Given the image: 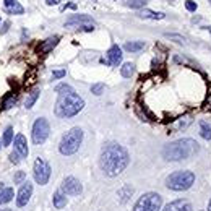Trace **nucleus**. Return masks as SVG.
Here are the masks:
<instances>
[{
    "instance_id": "1",
    "label": "nucleus",
    "mask_w": 211,
    "mask_h": 211,
    "mask_svg": "<svg viewBox=\"0 0 211 211\" xmlns=\"http://www.w3.org/2000/svg\"><path fill=\"white\" fill-rule=\"evenodd\" d=\"M130 162L128 151L117 143H109L102 148L101 158H99V164L102 172L107 177H115L122 174L127 169Z\"/></svg>"
},
{
    "instance_id": "2",
    "label": "nucleus",
    "mask_w": 211,
    "mask_h": 211,
    "mask_svg": "<svg viewBox=\"0 0 211 211\" xmlns=\"http://www.w3.org/2000/svg\"><path fill=\"white\" fill-rule=\"evenodd\" d=\"M200 146L198 143L192 140V138H180L172 143L166 145L162 148V156L166 161H182V159H189L198 153Z\"/></svg>"
},
{
    "instance_id": "3",
    "label": "nucleus",
    "mask_w": 211,
    "mask_h": 211,
    "mask_svg": "<svg viewBox=\"0 0 211 211\" xmlns=\"http://www.w3.org/2000/svg\"><path fill=\"white\" fill-rule=\"evenodd\" d=\"M85 107L83 97H80L76 93L59 94V99L55 102V115L62 119H70Z\"/></svg>"
},
{
    "instance_id": "4",
    "label": "nucleus",
    "mask_w": 211,
    "mask_h": 211,
    "mask_svg": "<svg viewBox=\"0 0 211 211\" xmlns=\"http://www.w3.org/2000/svg\"><path fill=\"white\" fill-rule=\"evenodd\" d=\"M83 141V130L80 127H73L70 132L63 135L62 141L59 145V151L63 156H71L80 150V145Z\"/></svg>"
},
{
    "instance_id": "5",
    "label": "nucleus",
    "mask_w": 211,
    "mask_h": 211,
    "mask_svg": "<svg viewBox=\"0 0 211 211\" xmlns=\"http://www.w3.org/2000/svg\"><path fill=\"white\" fill-rule=\"evenodd\" d=\"M195 182V174L192 170H175L166 179V187L174 192L189 190Z\"/></svg>"
},
{
    "instance_id": "6",
    "label": "nucleus",
    "mask_w": 211,
    "mask_h": 211,
    "mask_svg": "<svg viewBox=\"0 0 211 211\" xmlns=\"http://www.w3.org/2000/svg\"><path fill=\"white\" fill-rule=\"evenodd\" d=\"M162 206V197L159 193L148 192L136 200L133 211H159Z\"/></svg>"
},
{
    "instance_id": "7",
    "label": "nucleus",
    "mask_w": 211,
    "mask_h": 211,
    "mask_svg": "<svg viewBox=\"0 0 211 211\" xmlns=\"http://www.w3.org/2000/svg\"><path fill=\"white\" fill-rule=\"evenodd\" d=\"M49 132H51V125H49L47 119H44V117L36 119L34 124H32V132H31L32 143L34 145H42L47 140Z\"/></svg>"
},
{
    "instance_id": "8",
    "label": "nucleus",
    "mask_w": 211,
    "mask_h": 211,
    "mask_svg": "<svg viewBox=\"0 0 211 211\" xmlns=\"http://www.w3.org/2000/svg\"><path fill=\"white\" fill-rule=\"evenodd\" d=\"M34 180L39 184V185H46L49 182V179H51V166L47 164V162L44 159L37 158L34 161Z\"/></svg>"
},
{
    "instance_id": "9",
    "label": "nucleus",
    "mask_w": 211,
    "mask_h": 211,
    "mask_svg": "<svg viewBox=\"0 0 211 211\" xmlns=\"http://www.w3.org/2000/svg\"><path fill=\"white\" fill-rule=\"evenodd\" d=\"M65 195H70V197H76V195H80L81 192H83V185L80 184L78 179L75 177H67L63 179L62 182V189H60Z\"/></svg>"
},
{
    "instance_id": "10",
    "label": "nucleus",
    "mask_w": 211,
    "mask_h": 211,
    "mask_svg": "<svg viewBox=\"0 0 211 211\" xmlns=\"http://www.w3.org/2000/svg\"><path fill=\"white\" fill-rule=\"evenodd\" d=\"M31 195H32V184L31 182H23V185L18 190V195H16V206L18 208L26 206L28 201L31 200Z\"/></svg>"
},
{
    "instance_id": "11",
    "label": "nucleus",
    "mask_w": 211,
    "mask_h": 211,
    "mask_svg": "<svg viewBox=\"0 0 211 211\" xmlns=\"http://www.w3.org/2000/svg\"><path fill=\"white\" fill-rule=\"evenodd\" d=\"M120 62H122V51L117 44H114L107 51V54H106V59H102V63L112 65V67H119Z\"/></svg>"
},
{
    "instance_id": "12",
    "label": "nucleus",
    "mask_w": 211,
    "mask_h": 211,
    "mask_svg": "<svg viewBox=\"0 0 211 211\" xmlns=\"http://www.w3.org/2000/svg\"><path fill=\"white\" fill-rule=\"evenodd\" d=\"M162 211H192V203L189 200H175L167 203Z\"/></svg>"
},
{
    "instance_id": "13",
    "label": "nucleus",
    "mask_w": 211,
    "mask_h": 211,
    "mask_svg": "<svg viewBox=\"0 0 211 211\" xmlns=\"http://www.w3.org/2000/svg\"><path fill=\"white\" fill-rule=\"evenodd\" d=\"M15 151H18V154L21 158H28V154H29L28 141L24 138V135H21V133H18L15 136Z\"/></svg>"
},
{
    "instance_id": "14",
    "label": "nucleus",
    "mask_w": 211,
    "mask_h": 211,
    "mask_svg": "<svg viewBox=\"0 0 211 211\" xmlns=\"http://www.w3.org/2000/svg\"><path fill=\"white\" fill-rule=\"evenodd\" d=\"M76 24H78V28H80V24H93V20L88 15H73L71 18L65 21V26H76Z\"/></svg>"
},
{
    "instance_id": "15",
    "label": "nucleus",
    "mask_w": 211,
    "mask_h": 211,
    "mask_svg": "<svg viewBox=\"0 0 211 211\" xmlns=\"http://www.w3.org/2000/svg\"><path fill=\"white\" fill-rule=\"evenodd\" d=\"M190 124H192V119H190V117H180V119H177L174 124H170L169 132H170V133H174V132H182V130L187 128Z\"/></svg>"
},
{
    "instance_id": "16",
    "label": "nucleus",
    "mask_w": 211,
    "mask_h": 211,
    "mask_svg": "<svg viewBox=\"0 0 211 211\" xmlns=\"http://www.w3.org/2000/svg\"><path fill=\"white\" fill-rule=\"evenodd\" d=\"M59 39H60L59 36H51V37H47V39L44 41V42L39 46V52H41V54L51 52L52 49H54L57 44H59Z\"/></svg>"
},
{
    "instance_id": "17",
    "label": "nucleus",
    "mask_w": 211,
    "mask_h": 211,
    "mask_svg": "<svg viewBox=\"0 0 211 211\" xmlns=\"http://www.w3.org/2000/svg\"><path fill=\"white\" fill-rule=\"evenodd\" d=\"M52 203H54V206L57 209H62L67 206V195H65L62 190H57L54 193V197H52Z\"/></svg>"
},
{
    "instance_id": "18",
    "label": "nucleus",
    "mask_w": 211,
    "mask_h": 211,
    "mask_svg": "<svg viewBox=\"0 0 211 211\" xmlns=\"http://www.w3.org/2000/svg\"><path fill=\"white\" fill-rule=\"evenodd\" d=\"M117 195H119V201H120V203H127V201L130 200V197L133 195V187L130 185V184H125V185L119 190Z\"/></svg>"
},
{
    "instance_id": "19",
    "label": "nucleus",
    "mask_w": 211,
    "mask_h": 211,
    "mask_svg": "<svg viewBox=\"0 0 211 211\" xmlns=\"http://www.w3.org/2000/svg\"><path fill=\"white\" fill-rule=\"evenodd\" d=\"M140 16L141 18H150V20H162L166 15L162 12H153V10L145 8V10H140Z\"/></svg>"
},
{
    "instance_id": "20",
    "label": "nucleus",
    "mask_w": 211,
    "mask_h": 211,
    "mask_svg": "<svg viewBox=\"0 0 211 211\" xmlns=\"http://www.w3.org/2000/svg\"><path fill=\"white\" fill-rule=\"evenodd\" d=\"M15 197V192L12 187H3V189H0V203H8L12 201Z\"/></svg>"
},
{
    "instance_id": "21",
    "label": "nucleus",
    "mask_w": 211,
    "mask_h": 211,
    "mask_svg": "<svg viewBox=\"0 0 211 211\" xmlns=\"http://www.w3.org/2000/svg\"><path fill=\"white\" fill-rule=\"evenodd\" d=\"M133 73H135V65L132 62H127L120 67V75L124 78H132Z\"/></svg>"
},
{
    "instance_id": "22",
    "label": "nucleus",
    "mask_w": 211,
    "mask_h": 211,
    "mask_svg": "<svg viewBox=\"0 0 211 211\" xmlns=\"http://www.w3.org/2000/svg\"><path fill=\"white\" fill-rule=\"evenodd\" d=\"M124 47L127 52H140L145 49V42L143 41H135V42H127Z\"/></svg>"
},
{
    "instance_id": "23",
    "label": "nucleus",
    "mask_w": 211,
    "mask_h": 211,
    "mask_svg": "<svg viewBox=\"0 0 211 211\" xmlns=\"http://www.w3.org/2000/svg\"><path fill=\"white\" fill-rule=\"evenodd\" d=\"M200 135L205 140H211V124L209 122H200Z\"/></svg>"
},
{
    "instance_id": "24",
    "label": "nucleus",
    "mask_w": 211,
    "mask_h": 211,
    "mask_svg": "<svg viewBox=\"0 0 211 211\" xmlns=\"http://www.w3.org/2000/svg\"><path fill=\"white\" fill-rule=\"evenodd\" d=\"M37 97H39V89H32V91L28 94L26 101H24V107H26V109H31L32 106H34V102L37 101Z\"/></svg>"
},
{
    "instance_id": "25",
    "label": "nucleus",
    "mask_w": 211,
    "mask_h": 211,
    "mask_svg": "<svg viewBox=\"0 0 211 211\" xmlns=\"http://www.w3.org/2000/svg\"><path fill=\"white\" fill-rule=\"evenodd\" d=\"M15 102H16V96L15 94H7L5 99L2 101V106H0V107H2L3 110H8L10 107H13V106H15Z\"/></svg>"
},
{
    "instance_id": "26",
    "label": "nucleus",
    "mask_w": 211,
    "mask_h": 211,
    "mask_svg": "<svg viewBox=\"0 0 211 211\" xmlns=\"http://www.w3.org/2000/svg\"><path fill=\"white\" fill-rule=\"evenodd\" d=\"M12 140H13V128L12 127H7L5 128V132H3V136H2V146H8L12 143Z\"/></svg>"
},
{
    "instance_id": "27",
    "label": "nucleus",
    "mask_w": 211,
    "mask_h": 211,
    "mask_svg": "<svg viewBox=\"0 0 211 211\" xmlns=\"http://www.w3.org/2000/svg\"><path fill=\"white\" fill-rule=\"evenodd\" d=\"M55 91L59 94H68V93H75V89H73L70 85H67V83H60V85L55 86Z\"/></svg>"
},
{
    "instance_id": "28",
    "label": "nucleus",
    "mask_w": 211,
    "mask_h": 211,
    "mask_svg": "<svg viewBox=\"0 0 211 211\" xmlns=\"http://www.w3.org/2000/svg\"><path fill=\"white\" fill-rule=\"evenodd\" d=\"M145 5H146L145 0H127V7H130V8H138V10H141Z\"/></svg>"
},
{
    "instance_id": "29",
    "label": "nucleus",
    "mask_w": 211,
    "mask_h": 211,
    "mask_svg": "<svg viewBox=\"0 0 211 211\" xmlns=\"http://www.w3.org/2000/svg\"><path fill=\"white\" fill-rule=\"evenodd\" d=\"M23 12H24V8L20 3H15L12 8H7V13H10V15H21Z\"/></svg>"
},
{
    "instance_id": "30",
    "label": "nucleus",
    "mask_w": 211,
    "mask_h": 211,
    "mask_svg": "<svg viewBox=\"0 0 211 211\" xmlns=\"http://www.w3.org/2000/svg\"><path fill=\"white\" fill-rule=\"evenodd\" d=\"M24 179H26V172H24V170H18V172L15 174L13 180H15V184H23Z\"/></svg>"
},
{
    "instance_id": "31",
    "label": "nucleus",
    "mask_w": 211,
    "mask_h": 211,
    "mask_svg": "<svg viewBox=\"0 0 211 211\" xmlns=\"http://www.w3.org/2000/svg\"><path fill=\"white\" fill-rule=\"evenodd\" d=\"M102 91H104V83H96L91 86V93H94L96 96L102 94Z\"/></svg>"
},
{
    "instance_id": "32",
    "label": "nucleus",
    "mask_w": 211,
    "mask_h": 211,
    "mask_svg": "<svg viewBox=\"0 0 211 211\" xmlns=\"http://www.w3.org/2000/svg\"><path fill=\"white\" fill-rule=\"evenodd\" d=\"M166 37H169V39H174L175 42H179V44H185V37H184V36H180V34H170V32H167V34H166Z\"/></svg>"
},
{
    "instance_id": "33",
    "label": "nucleus",
    "mask_w": 211,
    "mask_h": 211,
    "mask_svg": "<svg viewBox=\"0 0 211 211\" xmlns=\"http://www.w3.org/2000/svg\"><path fill=\"white\" fill-rule=\"evenodd\" d=\"M65 75H67V70H54V71H52V78H54V80H60V78H63Z\"/></svg>"
},
{
    "instance_id": "34",
    "label": "nucleus",
    "mask_w": 211,
    "mask_h": 211,
    "mask_svg": "<svg viewBox=\"0 0 211 211\" xmlns=\"http://www.w3.org/2000/svg\"><path fill=\"white\" fill-rule=\"evenodd\" d=\"M10 161L13 162V164H20L21 156L18 154V151H12V153H10Z\"/></svg>"
},
{
    "instance_id": "35",
    "label": "nucleus",
    "mask_w": 211,
    "mask_h": 211,
    "mask_svg": "<svg viewBox=\"0 0 211 211\" xmlns=\"http://www.w3.org/2000/svg\"><path fill=\"white\" fill-rule=\"evenodd\" d=\"M185 8L189 12H195V10H197V3L192 2V0H187V2H185Z\"/></svg>"
},
{
    "instance_id": "36",
    "label": "nucleus",
    "mask_w": 211,
    "mask_h": 211,
    "mask_svg": "<svg viewBox=\"0 0 211 211\" xmlns=\"http://www.w3.org/2000/svg\"><path fill=\"white\" fill-rule=\"evenodd\" d=\"M15 3H18V2H16V0H3V5H5V10H7V8H12Z\"/></svg>"
},
{
    "instance_id": "37",
    "label": "nucleus",
    "mask_w": 211,
    "mask_h": 211,
    "mask_svg": "<svg viewBox=\"0 0 211 211\" xmlns=\"http://www.w3.org/2000/svg\"><path fill=\"white\" fill-rule=\"evenodd\" d=\"M46 3L52 7V5H59V3H60V0H46Z\"/></svg>"
},
{
    "instance_id": "38",
    "label": "nucleus",
    "mask_w": 211,
    "mask_h": 211,
    "mask_svg": "<svg viewBox=\"0 0 211 211\" xmlns=\"http://www.w3.org/2000/svg\"><path fill=\"white\" fill-rule=\"evenodd\" d=\"M8 26H10V23H8V21H7V23L3 24V28H2V34H5V32L8 31Z\"/></svg>"
},
{
    "instance_id": "39",
    "label": "nucleus",
    "mask_w": 211,
    "mask_h": 211,
    "mask_svg": "<svg viewBox=\"0 0 211 211\" xmlns=\"http://www.w3.org/2000/svg\"><path fill=\"white\" fill-rule=\"evenodd\" d=\"M0 211H13L12 208H3V209H0Z\"/></svg>"
},
{
    "instance_id": "40",
    "label": "nucleus",
    "mask_w": 211,
    "mask_h": 211,
    "mask_svg": "<svg viewBox=\"0 0 211 211\" xmlns=\"http://www.w3.org/2000/svg\"><path fill=\"white\" fill-rule=\"evenodd\" d=\"M208 211H211V198H209V203H208Z\"/></svg>"
},
{
    "instance_id": "41",
    "label": "nucleus",
    "mask_w": 211,
    "mask_h": 211,
    "mask_svg": "<svg viewBox=\"0 0 211 211\" xmlns=\"http://www.w3.org/2000/svg\"><path fill=\"white\" fill-rule=\"evenodd\" d=\"M0 148H2V141H0Z\"/></svg>"
},
{
    "instance_id": "42",
    "label": "nucleus",
    "mask_w": 211,
    "mask_h": 211,
    "mask_svg": "<svg viewBox=\"0 0 211 211\" xmlns=\"http://www.w3.org/2000/svg\"><path fill=\"white\" fill-rule=\"evenodd\" d=\"M209 32H211V26H209Z\"/></svg>"
},
{
    "instance_id": "43",
    "label": "nucleus",
    "mask_w": 211,
    "mask_h": 211,
    "mask_svg": "<svg viewBox=\"0 0 211 211\" xmlns=\"http://www.w3.org/2000/svg\"><path fill=\"white\" fill-rule=\"evenodd\" d=\"M0 21H2V18H0Z\"/></svg>"
},
{
    "instance_id": "44",
    "label": "nucleus",
    "mask_w": 211,
    "mask_h": 211,
    "mask_svg": "<svg viewBox=\"0 0 211 211\" xmlns=\"http://www.w3.org/2000/svg\"><path fill=\"white\" fill-rule=\"evenodd\" d=\"M94 2H97V0H94Z\"/></svg>"
},
{
    "instance_id": "45",
    "label": "nucleus",
    "mask_w": 211,
    "mask_h": 211,
    "mask_svg": "<svg viewBox=\"0 0 211 211\" xmlns=\"http://www.w3.org/2000/svg\"><path fill=\"white\" fill-rule=\"evenodd\" d=\"M0 205H2V203H0Z\"/></svg>"
},
{
    "instance_id": "46",
    "label": "nucleus",
    "mask_w": 211,
    "mask_h": 211,
    "mask_svg": "<svg viewBox=\"0 0 211 211\" xmlns=\"http://www.w3.org/2000/svg\"><path fill=\"white\" fill-rule=\"evenodd\" d=\"M209 2H211V0H209Z\"/></svg>"
}]
</instances>
